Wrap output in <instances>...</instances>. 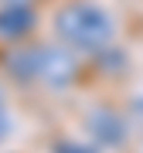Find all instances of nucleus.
Masks as SVG:
<instances>
[{
	"instance_id": "nucleus-3",
	"label": "nucleus",
	"mask_w": 143,
	"mask_h": 153,
	"mask_svg": "<svg viewBox=\"0 0 143 153\" xmlns=\"http://www.w3.org/2000/svg\"><path fill=\"white\" fill-rule=\"evenodd\" d=\"M75 51L65 44H38V82H44L48 88H61L75 78Z\"/></svg>"
},
{
	"instance_id": "nucleus-6",
	"label": "nucleus",
	"mask_w": 143,
	"mask_h": 153,
	"mask_svg": "<svg viewBox=\"0 0 143 153\" xmlns=\"http://www.w3.org/2000/svg\"><path fill=\"white\" fill-rule=\"evenodd\" d=\"M10 129H14V116H10V109H7V99H4V92H0V143L10 136Z\"/></svg>"
},
{
	"instance_id": "nucleus-4",
	"label": "nucleus",
	"mask_w": 143,
	"mask_h": 153,
	"mask_svg": "<svg viewBox=\"0 0 143 153\" xmlns=\"http://www.w3.org/2000/svg\"><path fill=\"white\" fill-rule=\"evenodd\" d=\"M34 27L31 4H0V41H24Z\"/></svg>"
},
{
	"instance_id": "nucleus-2",
	"label": "nucleus",
	"mask_w": 143,
	"mask_h": 153,
	"mask_svg": "<svg viewBox=\"0 0 143 153\" xmlns=\"http://www.w3.org/2000/svg\"><path fill=\"white\" fill-rule=\"evenodd\" d=\"M82 126H85L89 140L99 150H119V146H126V140H130V126L123 119V112H116L112 105H92V109L85 112Z\"/></svg>"
},
{
	"instance_id": "nucleus-7",
	"label": "nucleus",
	"mask_w": 143,
	"mask_h": 153,
	"mask_svg": "<svg viewBox=\"0 0 143 153\" xmlns=\"http://www.w3.org/2000/svg\"><path fill=\"white\" fill-rule=\"evenodd\" d=\"M4 4H31V0H4Z\"/></svg>"
},
{
	"instance_id": "nucleus-5",
	"label": "nucleus",
	"mask_w": 143,
	"mask_h": 153,
	"mask_svg": "<svg viewBox=\"0 0 143 153\" xmlns=\"http://www.w3.org/2000/svg\"><path fill=\"white\" fill-rule=\"evenodd\" d=\"M51 153H102L99 146H95L92 140L82 143V140H58L55 146H51Z\"/></svg>"
},
{
	"instance_id": "nucleus-1",
	"label": "nucleus",
	"mask_w": 143,
	"mask_h": 153,
	"mask_svg": "<svg viewBox=\"0 0 143 153\" xmlns=\"http://www.w3.org/2000/svg\"><path fill=\"white\" fill-rule=\"evenodd\" d=\"M55 38L75 55H102L116 38V24L95 0H68L55 14Z\"/></svg>"
}]
</instances>
